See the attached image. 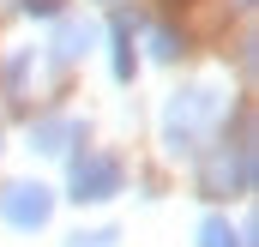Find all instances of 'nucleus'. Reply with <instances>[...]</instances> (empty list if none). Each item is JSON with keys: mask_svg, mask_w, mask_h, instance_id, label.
I'll return each mask as SVG.
<instances>
[{"mask_svg": "<svg viewBox=\"0 0 259 247\" xmlns=\"http://www.w3.org/2000/svg\"><path fill=\"white\" fill-rule=\"evenodd\" d=\"M6 217H12V223H42V217H49L42 187H12V193H6Z\"/></svg>", "mask_w": 259, "mask_h": 247, "instance_id": "obj_1", "label": "nucleus"}]
</instances>
